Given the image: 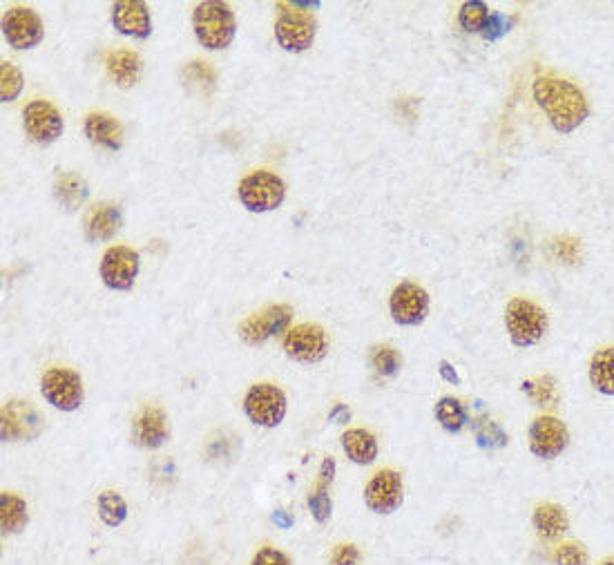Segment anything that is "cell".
I'll return each instance as SVG.
<instances>
[{"mask_svg":"<svg viewBox=\"0 0 614 565\" xmlns=\"http://www.w3.org/2000/svg\"><path fill=\"white\" fill-rule=\"evenodd\" d=\"M360 550L356 545H338L331 557V565H360Z\"/></svg>","mask_w":614,"mask_h":565,"instance_id":"cell-39","label":"cell"},{"mask_svg":"<svg viewBox=\"0 0 614 565\" xmlns=\"http://www.w3.org/2000/svg\"><path fill=\"white\" fill-rule=\"evenodd\" d=\"M280 14L275 21V41L286 52L300 54L306 52L315 41L318 34V21L311 12V7H318V3H282Z\"/></svg>","mask_w":614,"mask_h":565,"instance_id":"cell-2","label":"cell"},{"mask_svg":"<svg viewBox=\"0 0 614 565\" xmlns=\"http://www.w3.org/2000/svg\"><path fill=\"white\" fill-rule=\"evenodd\" d=\"M184 81H186L188 90L199 92V94H208V92L215 90L217 74L213 70V65L206 63V61H190L184 67Z\"/></svg>","mask_w":614,"mask_h":565,"instance_id":"cell-28","label":"cell"},{"mask_svg":"<svg viewBox=\"0 0 614 565\" xmlns=\"http://www.w3.org/2000/svg\"><path fill=\"white\" fill-rule=\"evenodd\" d=\"M170 436L168 418L159 407H146L132 423V440L143 449H157Z\"/></svg>","mask_w":614,"mask_h":565,"instance_id":"cell-18","label":"cell"},{"mask_svg":"<svg viewBox=\"0 0 614 565\" xmlns=\"http://www.w3.org/2000/svg\"><path fill=\"white\" fill-rule=\"evenodd\" d=\"M99 516L108 528H119L128 519V503L117 492L99 494Z\"/></svg>","mask_w":614,"mask_h":565,"instance_id":"cell-29","label":"cell"},{"mask_svg":"<svg viewBox=\"0 0 614 565\" xmlns=\"http://www.w3.org/2000/svg\"><path fill=\"white\" fill-rule=\"evenodd\" d=\"M438 371H440V376H443L447 382H452V385H458V382H460L456 369H454L452 365H449L447 360L440 362V369H438Z\"/></svg>","mask_w":614,"mask_h":565,"instance_id":"cell-42","label":"cell"},{"mask_svg":"<svg viewBox=\"0 0 614 565\" xmlns=\"http://www.w3.org/2000/svg\"><path fill=\"white\" fill-rule=\"evenodd\" d=\"M105 65H108V72L112 76V81L117 83L119 88H132V85L137 83L139 76H141L139 54H134L130 50L110 52L108 59H105Z\"/></svg>","mask_w":614,"mask_h":565,"instance_id":"cell-21","label":"cell"},{"mask_svg":"<svg viewBox=\"0 0 614 565\" xmlns=\"http://www.w3.org/2000/svg\"><path fill=\"white\" fill-rule=\"evenodd\" d=\"M273 521L280 525L282 530H289L291 525H293V516H289V512H284V510H277L275 514H273Z\"/></svg>","mask_w":614,"mask_h":565,"instance_id":"cell-43","label":"cell"},{"mask_svg":"<svg viewBox=\"0 0 614 565\" xmlns=\"http://www.w3.org/2000/svg\"><path fill=\"white\" fill-rule=\"evenodd\" d=\"M41 394L54 409L74 411L83 405V380L72 369L54 367L43 373Z\"/></svg>","mask_w":614,"mask_h":565,"instance_id":"cell-7","label":"cell"},{"mask_svg":"<svg viewBox=\"0 0 614 565\" xmlns=\"http://www.w3.org/2000/svg\"><path fill=\"white\" fill-rule=\"evenodd\" d=\"M85 137L90 139V143L108 150H119L123 146V126L112 117V114L105 112H92L85 117Z\"/></svg>","mask_w":614,"mask_h":565,"instance_id":"cell-20","label":"cell"},{"mask_svg":"<svg viewBox=\"0 0 614 565\" xmlns=\"http://www.w3.org/2000/svg\"><path fill=\"white\" fill-rule=\"evenodd\" d=\"M293 320V309L286 304H273L264 309L262 313L253 315V318H248L242 322V327H239V338H242L246 344H262L268 338H273V335H280L282 331L289 329V324Z\"/></svg>","mask_w":614,"mask_h":565,"instance_id":"cell-14","label":"cell"},{"mask_svg":"<svg viewBox=\"0 0 614 565\" xmlns=\"http://www.w3.org/2000/svg\"><path fill=\"white\" fill-rule=\"evenodd\" d=\"M43 432V416L32 402L9 400L0 414V434L7 443L14 440H34Z\"/></svg>","mask_w":614,"mask_h":565,"instance_id":"cell-10","label":"cell"},{"mask_svg":"<svg viewBox=\"0 0 614 565\" xmlns=\"http://www.w3.org/2000/svg\"><path fill=\"white\" fill-rule=\"evenodd\" d=\"M193 30L201 47L206 50H224L233 43L237 23L235 14L222 0H204L193 12Z\"/></svg>","mask_w":614,"mask_h":565,"instance_id":"cell-3","label":"cell"},{"mask_svg":"<svg viewBox=\"0 0 614 565\" xmlns=\"http://www.w3.org/2000/svg\"><path fill=\"white\" fill-rule=\"evenodd\" d=\"M244 411L251 423L259 427H277L286 416V396L271 382H259L248 389L244 398Z\"/></svg>","mask_w":614,"mask_h":565,"instance_id":"cell-6","label":"cell"},{"mask_svg":"<svg viewBox=\"0 0 614 565\" xmlns=\"http://www.w3.org/2000/svg\"><path fill=\"white\" fill-rule=\"evenodd\" d=\"M590 382L603 396H614V349H601L590 360Z\"/></svg>","mask_w":614,"mask_h":565,"instance_id":"cell-25","label":"cell"},{"mask_svg":"<svg viewBox=\"0 0 614 565\" xmlns=\"http://www.w3.org/2000/svg\"><path fill=\"white\" fill-rule=\"evenodd\" d=\"M112 25L123 36L148 38L152 34L150 9L141 0H119L112 5Z\"/></svg>","mask_w":614,"mask_h":565,"instance_id":"cell-17","label":"cell"},{"mask_svg":"<svg viewBox=\"0 0 614 565\" xmlns=\"http://www.w3.org/2000/svg\"><path fill=\"white\" fill-rule=\"evenodd\" d=\"M23 85V72L12 61L0 63V101H14L23 92Z\"/></svg>","mask_w":614,"mask_h":565,"instance_id":"cell-31","label":"cell"},{"mask_svg":"<svg viewBox=\"0 0 614 565\" xmlns=\"http://www.w3.org/2000/svg\"><path fill=\"white\" fill-rule=\"evenodd\" d=\"M237 197L251 213H268V210H277L284 204L286 186L275 172L257 170L239 181Z\"/></svg>","mask_w":614,"mask_h":565,"instance_id":"cell-5","label":"cell"},{"mask_svg":"<svg viewBox=\"0 0 614 565\" xmlns=\"http://www.w3.org/2000/svg\"><path fill=\"white\" fill-rule=\"evenodd\" d=\"M505 324L516 347H534L548 331V313L532 300L516 298L507 304Z\"/></svg>","mask_w":614,"mask_h":565,"instance_id":"cell-4","label":"cell"},{"mask_svg":"<svg viewBox=\"0 0 614 565\" xmlns=\"http://www.w3.org/2000/svg\"><path fill=\"white\" fill-rule=\"evenodd\" d=\"M534 528L539 532L543 539H559L570 528V519L568 514H565L563 507L554 505V503H543L534 510Z\"/></svg>","mask_w":614,"mask_h":565,"instance_id":"cell-23","label":"cell"},{"mask_svg":"<svg viewBox=\"0 0 614 565\" xmlns=\"http://www.w3.org/2000/svg\"><path fill=\"white\" fill-rule=\"evenodd\" d=\"M364 503L376 514H393L402 505V478L393 469H382L364 487Z\"/></svg>","mask_w":614,"mask_h":565,"instance_id":"cell-16","label":"cell"},{"mask_svg":"<svg viewBox=\"0 0 614 565\" xmlns=\"http://www.w3.org/2000/svg\"><path fill=\"white\" fill-rule=\"evenodd\" d=\"M141 268V257L130 246H112L101 257V280L112 291H130Z\"/></svg>","mask_w":614,"mask_h":565,"instance_id":"cell-8","label":"cell"},{"mask_svg":"<svg viewBox=\"0 0 614 565\" xmlns=\"http://www.w3.org/2000/svg\"><path fill=\"white\" fill-rule=\"evenodd\" d=\"M523 389L532 396L534 402H539V405H550V402L556 400V387L550 376L534 380V382H525Z\"/></svg>","mask_w":614,"mask_h":565,"instance_id":"cell-33","label":"cell"},{"mask_svg":"<svg viewBox=\"0 0 614 565\" xmlns=\"http://www.w3.org/2000/svg\"><path fill=\"white\" fill-rule=\"evenodd\" d=\"M371 365L380 376H393V373L400 369L398 351L393 347H387V344H380V347L371 351Z\"/></svg>","mask_w":614,"mask_h":565,"instance_id":"cell-32","label":"cell"},{"mask_svg":"<svg viewBox=\"0 0 614 565\" xmlns=\"http://www.w3.org/2000/svg\"><path fill=\"white\" fill-rule=\"evenodd\" d=\"M90 190L88 184L74 172H61L54 181V197L65 210H76L85 204Z\"/></svg>","mask_w":614,"mask_h":565,"instance_id":"cell-24","label":"cell"},{"mask_svg":"<svg viewBox=\"0 0 614 565\" xmlns=\"http://www.w3.org/2000/svg\"><path fill=\"white\" fill-rule=\"evenodd\" d=\"M534 99L548 114L550 123L556 132L568 134L577 130L588 119V101L577 85L556 79V76H539L534 81Z\"/></svg>","mask_w":614,"mask_h":565,"instance_id":"cell-1","label":"cell"},{"mask_svg":"<svg viewBox=\"0 0 614 565\" xmlns=\"http://www.w3.org/2000/svg\"><path fill=\"white\" fill-rule=\"evenodd\" d=\"M309 510L313 514V519L318 521V523H326V521L331 519L333 503L329 499V494H326V490H315L309 496Z\"/></svg>","mask_w":614,"mask_h":565,"instance_id":"cell-35","label":"cell"},{"mask_svg":"<svg viewBox=\"0 0 614 565\" xmlns=\"http://www.w3.org/2000/svg\"><path fill=\"white\" fill-rule=\"evenodd\" d=\"M23 128L27 137L38 143V146H50V143H54L63 134L65 123L61 112L56 110V105H52L50 101L36 99L25 105Z\"/></svg>","mask_w":614,"mask_h":565,"instance_id":"cell-11","label":"cell"},{"mask_svg":"<svg viewBox=\"0 0 614 565\" xmlns=\"http://www.w3.org/2000/svg\"><path fill=\"white\" fill-rule=\"evenodd\" d=\"M554 251H556V257H559L561 262L577 264L579 257H581V244L577 242V239H572V237H563V239H559V242L554 244Z\"/></svg>","mask_w":614,"mask_h":565,"instance_id":"cell-36","label":"cell"},{"mask_svg":"<svg viewBox=\"0 0 614 565\" xmlns=\"http://www.w3.org/2000/svg\"><path fill=\"white\" fill-rule=\"evenodd\" d=\"M333 476H335V461L329 456L324 458V463L320 467V481H318V490H326L333 483Z\"/></svg>","mask_w":614,"mask_h":565,"instance_id":"cell-41","label":"cell"},{"mask_svg":"<svg viewBox=\"0 0 614 565\" xmlns=\"http://www.w3.org/2000/svg\"><path fill=\"white\" fill-rule=\"evenodd\" d=\"M556 563L559 565H588V552L581 543H565L556 550Z\"/></svg>","mask_w":614,"mask_h":565,"instance_id":"cell-34","label":"cell"},{"mask_svg":"<svg viewBox=\"0 0 614 565\" xmlns=\"http://www.w3.org/2000/svg\"><path fill=\"white\" fill-rule=\"evenodd\" d=\"M3 36L14 50H32L43 41L41 16L30 7H9L3 16Z\"/></svg>","mask_w":614,"mask_h":565,"instance_id":"cell-9","label":"cell"},{"mask_svg":"<svg viewBox=\"0 0 614 565\" xmlns=\"http://www.w3.org/2000/svg\"><path fill=\"white\" fill-rule=\"evenodd\" d=\"M478 443L483 447H503L507 443V436L501 432V427L494 423H487L481 432H478Z\"/></svg>","mask_w":614,"mask_h":565,"instance_id":"cell-38","label":"cell"},{"mask_svg":"<svg viewBox=\"0 0 614 565\" xmlns=\"http://www.w3.org/2000/svg\"><path fill=\"white\" fill-rule=\"evenodd\" d=\"M599 565H614V557H610V559H603Z\"/></svg>","mask_w":614,"mask_h":565,"instance_id":"cell-44","label":"cell"},{"mask_svg":"<svg viewBox=\"0 0 614 565\" xmlns=\"http://www.w3.org/2000/svg\"><path fill=\"white\" fill-rule=\"evenodd\" d=\"M489 21V9L481 0H467L458 12V23L465 32H483Z\"/></svg>","mask_w":614,"mask_h":565,"instance_id":"cell-30","label":"cell"},{"mask_svg":"<svg viewBox=\"0 0 614 565\" xmlns=\"http://www.w3.org/2000/svg\"><path fill=\"white\" fill-rule=\"evenodd\" d=\"M253 565H293V561L280 550L262 548L253 557Z\"/></svg>","mask_w":614,"mask_h":565,"instance_id":"cell-40","label":"cell"},{"mask_svg":"<svg viewBox=\"0 0 614 565\" xmlns=\"http://www.w3.org/2000/svg\"><path fill=\"white\" fill-rule=\"evenodd\" d=\"M342 447L356 465H371L378 458V440L367 429H349L342 436Z\"/></svg>","mask_w":614,"mask_h":565,"instance_id":"cell-22","label":"cell"},{"mask_svg":"<svg viewBox=\"0 0 614 565\" xmlns=\"http://www.w3.org/2000/svg\"><path fill=\"white\" fill-rule=\"evenodd\" d=\"M121 228V210L110 201L92 206L85 215V237L90 242H110Z\"/></svg>","mask_w":614,"mask_h":565,"instance_id":"cell-19","label":"cell"},{"mask_svg":"<svg viewBox=\"0 0 614 565\" xmlns=\"http://www.w3.org/2000/svg\"><path fill=\"white\" fill-rule=\"evenodd\" d=\"M568 443L570 432L559 418L541 416L536 418L530 427V449L534 456L543 458V461H552V458L561 456Z\"/></svg>","mask_w":614,"mask_h":565,"instance_id":"cell-15","label":"cell"},{"mask_svg":"<svg viewBox=\"0 0 614 565\" xmlns=\"http://www.w3.org/2000/svg\"><path fill=\"white\" fill-rule=\"evenodd\" d=\"M436 420L440 423V427L445 429L449 434H458L460 429H463L469 423V414L463 402L452 396H445L438 400L436 405Z\"/></svg>","mask_w":614,"mask_h":565,"instance_id":"cell-27","label":"cell"},{"mask_svg":"<svg viewBox=\"0 0 614 565\" xmlns=\"http://www.w3.org/2000/svg\"><path fill=\"white\" fill-rule=\"evenodd\" d=\"M284 351L286 356L293 358L302 365H315L326 358L329 351V340L326 333L318 324H297V327L289 329L284 338Z\"/></svg>","mask_w":614,"mask_h":565,"instance_id":"cell-12","label":"cell"},{"mask_svg":"<svg viewBox=\"0 0 614 565\" xmlns=\"http://www.w3.org/2000/svg\"><path fill=\"white\" fill-rule=\"evenodd\" d=\"M391 318L402 327H416L429 313V295L416 282H402L391 293Z\"/></svg>","mask_w":614,"mask_h":565,"instance_id":"cell-13","label":"cell"},{"mask_svg":"<svg viewBox=\"0 0 614 565\" xmlns=\"http://www.w3.org/2000/svg\"><path fill=\"white\" fill-rule=\"evenodd\" d=\"M510 25H512L510 18L498 14V12H492V14H489V21L485 25L483 36L487 38V41H496V38H501L503 34L510 32Z\"/></svg>","mask_w":614,"mask_h":565,"instance_id":"cell-37","label":"cell"},{"mask_svg":"<svg viewBox=\"0 0 614 565\" xmlns=\"http://www.w3.org/2000/svg\"><path fill=\"white\" fill-rule=\"evenodd\" d=\"M27 503L16 494L0 496V528L3 534H18L27 525Z\"/></svg>","mask_w":614,"mask_h":565,"instance_id":"cell-26","label":"cell"}]
</instances>
